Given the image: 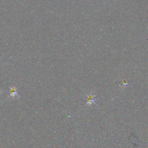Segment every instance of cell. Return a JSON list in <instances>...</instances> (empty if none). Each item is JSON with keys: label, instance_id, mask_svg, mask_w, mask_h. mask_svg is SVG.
Instances as JSON below:
<instances>
[{"label": "cell", "instance_id": "obj_2", "mask_svg": "<svg viewBox=\"0 0 148 148\" xmlns=\"http://www.w3.org/2000/svg\"><path fill=\"white\" fill-rule=\"evenodd\" d=\"M94 95H92V94L89 95L87 97V103H88V104H91V103H92V102H94Z\"/></svg>", "mask_w": 148, "mask_h": 148}, {"label": "cell", "instance_id": "obj_1", "mask_svg": "<svg viewBox=\"0 0 148 148\" xmlns=\"http://www.w3.org/2000/svg\"><path fill=\"white\" fill-rule=\"evenodd\" d=\"M10 96L12 97H19L18 92L17 91V89L15 87H10Z\"/></svg>", "mask_w": 148, "mask_h": 148}]
</instances>
